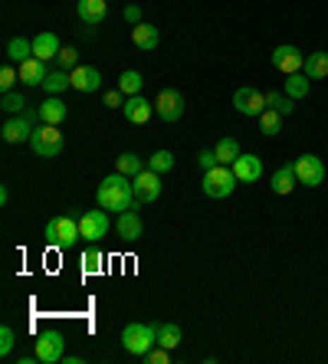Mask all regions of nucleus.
Returning a JSON list of instances; mask_svg holds the SVG:
<instances>
[{"instance_id":"1","label":"nucleus","mask_w":328,"mask_h":364,"mask_svg":"<svg viewBox=\"0 0 328 364\" xmlns=\"http://www.w3.org/2000/svg\"><path fill=\"white\" fill-rule=\"evenodd\" d=\"M95 201H99V207L102 211H131V203H135V187H131V177H125V174H109L102 184H99V191H95Z\"/></svg>"},{"instance_id":"2","label":"nucleus","mask_w":328,"mask_h":364,"mask_svg":"<svg viewBox=\"0 0 328 364\" xmlns=\"http://www.w3.org/2000/svg\"><path fill=\"white\" fill-rule=\"evenodd\" d=\"M122 345L128 355L141 358L148 348L158 345V325H141V322H131V325H125L122 332Z\"/></svg>"},{"instance_id":"3","label":"nucleus","mask_w":328,"mask_h":364,"mask_svg":"<svg viewBox=\"0 0 328 364\" xmlns=\"http://www.w3.org/2000/svg\"><path fill=\"white\" fill-rule=\"evenodd\" d=\"M30 148L37 158H56L63 151V132H59V125H37L33 134H30Z\"/></svg>"},{"instance_id":"4","label":"nucleus","mask_w":328,"mask_h":364,"mask_svg":"<svg viewBox=\"0 0 328 364\" xmlns=\"http://www.w3.org/2000/svg\"><path fill=\"white\" fill-rule=\"evenodd\" d=\"M236 174L230 164H217L214 171H204V194L207 197H214V201H220V197H230V194L236 191Z\"/></svg>"},{"instance_id":"5","label":"nucleus","mask_w":328,"mask_h":364,"mask_svg":"<svg viewBox=\"0 0 328 364\" xmlns=\"http://www.w3.org/2000/svg\"><path fill=\"white\" fill-rule=\"evenodd\" d=\"M63 348H66V338L59 335L56 328H47V332H40L37 341H33V355L43 364H56V361H63Z\"/></svg>"},{"instance_id":"6","label":"nucleus","mask_w":328,"mask_h":364,"mask_svg":"<svg viewBox=\"0 0 328 364\" xmlns=\"http://www.w3.org/2000/svg\"><path fill=\"white\" fill-rule=\"evenodd\" d=\"M233 108L240 112V115H246V118H260L262 112H266V92H260V89H250V86H243V89H236L233 92Z\"/></svg>"},{"instance_id":"7","label":"nucleus","mask_w":328,"mask_h":364,"mask_svg":"<svg viewBox=\"0 0 328 364\" xmlns=\"http://www.w3.org/2000/svg\"><path fill=\"white\" fill-rule=\"evenodd\" d=\"M154 115L161 122H178L184 115V96L178 89H161L158 99H154Z\"/></svg>"},{"instance_id":"8","label":"nucleus","mask_w":328,"mask_h":364,"mask_svg":"<svg viewBox=\"0 0 328 364\" xmlns=\"http://www.w3.org/2000/svg\"><path fill=\"white\" fill-rule=\"evenodd\" d=\"M272 66L292 76V73H302L305 69V53L299 46H292V43H282V46L272 49Z\"/></svg>"},{"instance_id":"9","label":"nucleus","mask_w":328,"mask_h":364,"mask_svg":"<svg viewBox=\"0 0 328 364\" xmlns=\"http://www.w3.org/2000/svg\"><path fill=\"white\" fill-rule=\"evenodd\" d=\"M79 233H83L85 243H99L109 233V213L99 207V211H85L79 217Z\"/></svg>"},{"instance_id":"10","label":"nucleus","mask_w":328,"mask_h":364,"mask_svg":"<svg viewBox=\"0 0 328 364\" xmlns=\"http://www.w3.org/2000/svg\"><path fill=\"white\" fill-rule=\"evenodd\" d=\"M131 187H135V203H151L161 197V174H154L151 168L131 177Z\"/></svg>"},{"instance_id":"11","label":"nucleus","mask_w":328,"mask_h":364,"mask_svg":"<svg viewBox=\"0 0 328 364\" xmlns=\"http://www.w3.org/2000/svg\"><path fill=\"white\" fill-rule=\"evenodd\" d=\"M296 174H299V184L319 187V184L325 181V164H322V158H315V154H302L299 161H296Z\"/></svg>"},{"instance_id":"12","label":"nucleus","mask_w":328,"mask_h":364,"mask_svg":"<svg viewBox=\"0 0 328 364\" xmlns=\"http://www.w3.org/2000/svg\"><path fill=\"white\" fill-rule=\"evenodd\" d=\"M115 230H119V237L122 240H141L145 237V220H141L138 211H122L119 213V220H115Z\"/></svg>"},{"instance_id":"13","label":"nucleus","mask_w":328,"mask_h":364,"mask_svg":"<svg viewBox=\"0 0 328 364\" xmlns=\"http://www.w3.org/2000/svg\"><path fill=\"white\" fill-rule=\"evenodd\" d=\"M230 168H233V174H236V181L240 184H256L262 177V161L256 158V154H240Z\"/></svg>"},{"instance_id":"14","label":"nucleus","mask_w":328,"mask_h":364,"mask_svg":"<svg viewBox=\"0 0 328 364\" xmlns=\"http://www.w3.org/2000/svg\"><path fill=\"white\" fill-rule=\"evenodd\" d=\"M30 134H33V128H30V118L27 115H13L4 122V128H0V138L7 144H20V142H30Z\"/></svg>"},{"instance_id":"15","label":"nucleus","mask_w":328,"mask_h":364,"mask_svg":"<svg viewBox=\"0 0 328 364\" xmlns=\"http://www.w3.org/2000/svg\"><path fill=\"white\" fill-rule=\"evenodd\" d=\"M69 82H73L75 92H95V89L102 86V73L95 66H75L69 73Z\"/></svg>"},{"instance_id":"16","label":"nucleus","mask_w":328,"mask_h":364,"mask_svg":"<svg viewBox=\"0 0 328 364\" xmlns=\"http://www.w3.org/2000/svg\"><path fill=\"white\" fill-rule=\"evenodd\" d=\"M105 13H109V0H79L75 4V17L83 23H89V27H99L105 20Z\"/></svg>"},{"instance_id":"17","label":"nucleus","mask_w":328,"mask_h":364,"mask_svg":"<svg viewBox=\"0 0 328 364\" xmlns=\"http://www.w3.org/2000/svg\"><path fill=\"white\" fill-rule=\"evenodd\" d=\"M122 108H125V118H128L131 125H145V122L151 118V112H154V106H151V102L141 96V92H138V96H128V99H125Z\"/></svg>"},{"instance_id":"18","label":"nucleus","mask_w":328,"mask_h":364,"mask_svg":"<svg viewBox=\"0 0 328 364\" xmlns=\"http://www.w3.org/2000/svg\"><path fill=\"white\" fill-rule=\"evenodd\" d=\"M75 240H83L79 220H73V217H56V249H73Z\"/></svg>"},{"instance_id":"19","label":"nucleus","mask_w":328,"mask_h":364,"mask_svg":"<svg viewBox=\"0 0 328 364\" xmlns=\"http://www.w3.org/2000/svg\"><path fill=\"white\" fill-rule=\"evenodd\" d=\"M131 43L138 49H145V53H151V49H158V43H161V33H158V27H151V23H135L131 27Z\"/></svg>"},{"instance_id":"20","label":"nucleus","mask_w":328,"mask_h":364,"mask_svg":"<svg viewBox=\"0 0 328 364\" xmlns=\"http://www.w3.org/2000/svg\"><path fill=\"white\" fill-rule=\"evenodd\" d=\"M296 184H299V174H296V161L292 164H282L279 171L272 174V194H279V197H286V194L296 191Z\"/></svg>"},{"instance_id":"21","label":"nucleus","mask_w":328,"mask_h":364,"mask_svg":"<svg viewBox=\"0 0 328 364\" xmlns=\"http://www.w3.org/2000/svg\"><path fill=\"white\" fill-rule=\"evenodd\" d=\"M47 63L43 59H37V56H30L27 63H20V82L23 86H43L47 82Z\"/></svg>"},{"instance_id":"22","label":"nucleus","mask_w":328,"mask_h":364,"mask_svg":"<svg viewBox=\"0 0 328 364\" xmlns=\"http://www.w3.org/2000/svg\"><path fill=\"white\" fill-rule=\"evenodd\" d=\"M59 49H63V46H59L56 33H47V30H43V33H37V37H33V56L43 59V63H47V59H56Z\"/></svg>"},{"instance_id":"23","label":"nucleus","mask_w":328,"mask_h":364,"mask_svg":"<svg viewBox=\"0 0 328 364\" xmlns=\"http://www.w3.org/2000/svg\"><path fill=\"white\" fill-rule=\"evenodd\" d=\"M66 115H69V108H66V102L59 96H49L40 106V122H47V125H63Z\"/></svg>"},{"instance_id":"24","label":"nucleus","mask_w":328,"mask_h":364,"mask_svg":"<svg viewBox=\"0 0 328 364\" xmlns=\"http://www.w3.org/2000/svg\"><path fill=\"white\" fill-rule=\"evenodd\" d=\"M145 168H148V164L141 161L138 154H131V151H125V154H119V158H115V171L125 174V177H138Z\"/></svg>"},{"instance_id":"25","label":"nucleus","mask_w":328,"mask_h":364,"mask_svg":"<svg viewBox=\"0 0 328 364\" xmlns=\"http://www.w3.org/2000/svg\"><path fill=\"white\" fill-rule=\"evenodd\" d=\"M30 56H33V39L13 37V39L7 43V59H10V63H27Z\"/></svg>"},{"instance_id":"26","label":"nucleus","mask_w":328,"mask_h":364,"mask_svg":"<svg viewBox=\"0 0 328 364\" xmlns=\"http://www.w3.org/2000/svg\"><path fill=\"white\" fill-rule=\"evenodd\" d=\"M309 79H328V53H309L305 56V69H302Z\"/></svg>"},{"instance_id":"27","label":"nucleus","mask_w":328,"mask_h":364,"mask_svg":"<svg viewBox=\"0 0 328 364\" xmlns=\"http://www.w3.org/2000/svg\"><path fill=\"white\" fill-rule=\"evenodd\" d=\"M181 338H184V335H181V328L174 325V322H161V325H158V345L161 348L174 351V348L181 345Z\"/></svg>"},{"instance_id":"28","label":"nucleus","mask_w":328,"mask_h":364,"mask_svg":"<svg viewBox=\"0 0 328 364\" xmlns=\"http://www.w3.org/2000/svg\"><path fill=\"white\" fill-rule=\"evenodd\" d=\"M214 151H217V158H220V164H233L236 158H240V142L236 138H220V142L214 144Z\"/></svg>"},{"instance_id":"29","label":"nucleus","mask_w":328,"mask_h":364,"mask_svg":"<svg viewBox=\"0 0 328 364\" xmlns=\"http://www.w3.org/2000/svg\"><path fill=\"white\" fill-rule=\"evenodd\" d=\"M309 82H312V79L305 76V73H292V76L286 79V96H292L296 102L305 99V96H309Z\"/></svg>"},{"instance_id":"30","label":"nucleus","mask_w":328,"mask_h":364,"mask_svg":"<svg viewBox=\"0 0 328 364\" xmlns=\"http://www.w3.org/2000/svg\"><path fill=\"white\" fill-rule=\"evenodd\" d=\"M282 112H276V108H266L260 115V132L266 134V138H272V134H279L282 132Z\"/></svg>"},{"instance_id":"31","label":"nucleus","mask_w":328,"mask_h":364,"mask_svg":"<svg viewBox=\"0 0 328 364\" xmlns=\"http://www.w3.org/2000/svg\"><path fill=\"white\" fill-rule=\"evenodd\" d=\"M43 89H47L49 96H59V92H66V89H73L69 73H66V69H53V73L47 76V82H43Z\"/></svg>"},{"instance_id":"32","label":"nucleus","mask_w":328,"mask_h":364,"mask_svg":"<svg viewBox=\"0 0 328 364\" xmlns=\"http://www.w3.org/2000/svg\"><path fill=\"white\" fill-rule=\"evenodd\" d=\"M141 86H145V79H141L138 69H125L122 76H119V89H122L125 96H138Z\"/></svg>"},{"instance_id":"33","label":"nucleus","mask_w":328,"mask_h":364,"mask_svg":"<svg viewBox=\"0 0 328 364\" xmlns=\"http://www.w3.org/2000/svg\"><path fill=\"white\" fill-rule=\"evenodd\" d=\"M0 108H4L7 115H23V112H27V99L10 89V92H4V96H0Z\"/></svg>"},{"instance_id":"34","label":"nucleus","mask_w":328,"mask_h":364,"mask_svg":"<svg viewBox=\"0 0 328 364\" xmlns=\"http://www.w3.org/2000/svg\"><path fill=\"white\" fill-rule=\"evenodd\" d=\"M266 106L282 112V115H292L296 112V99L286 96V92H266Z\"/></svg>"},{"instance_id":"35","label":"nucleus","mask_w":328,"mask_h":364,"mask_svg":"<svg viewBox=\"0 0 328 364\" xmlns=\"http://www.w3.org/2000/svg\"><path fill=\"white\" fill-rule=\"evenodd\" d=\"M83 269L89 272V276H95V272L102 269V253H99V246H95V243H89V249L83 253Z\"/></svg>"},{"instance_id":"36","label":"nucleus","mask_w":328,"mask_h":364,"mask_svg":"<svg viewBox=\"0 0 328 364\" xmlns=\"http://www.w3.org/2000/svg\"><path fill=\"white\" fill-rule=\"evenodd\" d=\"M148 168L154 174H168L171 168H174V154L171 151H154L151 154V161H148Z\"/></svg>"},{"instance_id":"37","label":"nucleus","mask_w":328,"mask_h":364,"mask_svg":"<svg viewBox=\"0 0 328 364\" xmlns=\"http://www.w3.org/2000/svg\"><path fill=\"white\" fill-rule=\"evenodd\" d=\"M56 63H59V69L73 73V69L79 66V53H75L73 46H63V49H59V56H56Z\"/></svg>"},{"instance_id":"38","label":"nucleus","mask_w":328,"mask_h":364,"mask_svg":"<svg viewBox=\"0 0 328 364\" xmlns=\"http://www.w3.org/2000/svg\"><path fill=\"white\" fill-rule=\"evenodd\" d=\"M141 361H145V364H168L171 361V351H168V348H161V345H154V348H148V351L141 355Z\"/></svg>"},{"instance_id":"39","label":"nucleus","mask_w":328,"mask_h":364,"mask_svg":"<svg viewBox=\"0 0 328 364\" xmlns=\"http://www.w3.org/2000/svg\"><path fill=\"white\" fill-rule=\"evenodd\" d=\"M217 164H220V158H217L214 148H204V151L197 154V168H200V171H214Z\"/></svg>"},{"instance_id":"40","label":"nucleus","mask_w":328,"mask_h":364,"mask_svg":"<svg viewBox=\"0 0 328 364\" xmlns=\"http://www.w3.org/2000/svg\"><path fill=\"white\" fill-rule=\"evenodd\" d=\"M17 79H20V73H17V69H13V63H7V66L0 69V89H4V92H10Z\"/></svg>"},{"instance_id":"41","label":"nucleus","mask_w":328,"mask_h":364,"mask_svg":"<svg viewBox=\"0 0 328 364\" xmlns=\"http://www.w3.org/2000/svg\"><path fill=\"white\" fill-rule=\"evenodd\" d=\"M13 341H17V335H13V328L4 325V328H0V355H4V358H7L10 351H13Z\"/></svg>"},{"instance_id":"42","label":"nucleus","mask_w":328,"mask_h":364,"mask_svg":"<svg viewBox=\"0 0 328 364\" xmlns=\"http://www.w3.org/2000/svg\"><path fill=\"white\" fill-rule=\"evenodd\" d=\"M125 99H128V96H125L122 89H112V92H105L102 102H105V108H122V106H125Z\"/></svg>"},{"instance_id":"43","label":"nucleus","mask_w":328,"mask_h":364,"mask_svg":"<svg viewBox=\"0 0 328 364\" xmlns=\"http://www.w3.org/2000/svg\"><path fill=\"white\" fill-rule=\"evenodd\" d=\"M125 20H128L131 27L141 23V7H138V4H128V7H125Z\"/></svg>"},{"instance_id":"44","label":"nucleus","mask_w":328,"mask_h":364,"mask_svg":"<svg viewBox=\"0 0 328 364\" xmlns=\"http://www.w3.org/2000/svg\"><path fill=\"white\" fill-rule=\"evenodd\" d=\"M47 243L49 246H56V217H49L47 220Z\"/></svg>"},{"instance_id":"45","label":"nucleus","mask_w":328,"mask_h":364,"mask_svg":"<svg viewBox=\"0 0 328 364\" xmlns=\"http://www.w3.org/2000/svg\"><path fill=\"white\" fill-rule=\"evenodd\" d=\"M0 203H4V207L10 203V191H7V187H0Z\"/></svg>"}]
</instances>
